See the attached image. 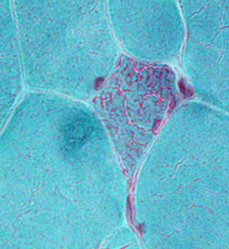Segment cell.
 <instances>
[{
    "instance_id": "6da1fadb",
    "label": "cell",
    "mask_w": 229,
    "mask_h": 249,
    "mask_svg": "<svg viewBox=\"0 0 229 249\" xmlns=\"http://www.w3.org/2000/svg\"><path fill=\"white\" fill-rule=\"evenodd\" d=\"M13 6L27 52L49 45L103 54L114 46L109 0H13Z\"/></svg>"
},
{
    "instance_id": "7a4b0ae2",
    "label": "cell",
    "mask_w": 229,
    "mask_h": 249,
    "mask_svg": "<svg viewBox=\"0 0 229 249\" xmlns=\"http://www.w3.org/2000/svg\"><path fill=\"white\" fill-rule=\"evenodd\" d=\"M109 13L114 35L130 49L168 48L180 36L174 0H109Z\"/></svg>"
},
{
    "instance_id": "3957f363",
    "label": "cell",
    "mask_w": 229,
    "mask_h": 249,
    "mask_svg": "<svg viewBox=\"0 0 229 249\" xmlns=\"http://www.w3.org/2000/svg\"><path fill=\"white\" fill-rule=\"evenodd\" d=\"M91 133V126L85 119H76L68 124L65 130L66 145L73 148L81 146Z\"/></svg>"
}]
</instances>
